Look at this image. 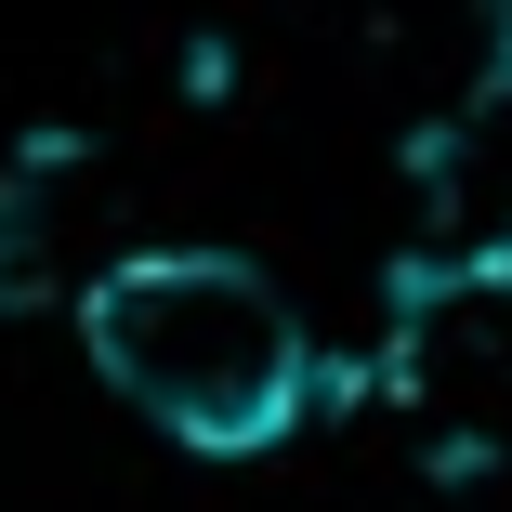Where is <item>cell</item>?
<instances>
[{"mask_svg":"<svg viewBox=\"0 0 512 512\" xmlns=\"http://www.w3.org/2000/svg\"><path fill=\"white\" fill-rule=\"evenodd\" d=\"M132 250H119V184H106V158L92 145H27L14 171H0V276L14 289H106Z\"/></svg>","mask_w":512,"mask_h":512,"instance_id":"2","label":"cell"},{"mask_svg":"<svg viewBox=\"0 0 512 512\" xmlns=\"http://www.w3.org/2000/svg\"><path fill=\"white\" fill-rule=\"evenodd\" d=\"M92 368H106L158 434L184 447H276L316 407V329L276 302V276H250L237 250H132L106 289L79 302Z\"/></svg>","mask_w":512,"mask_h":512,"instance_id":"1","label":"cell"},{"mask_svg":"<svg viewBox=\"0 0 512 512\" xmlns=\"http://www.w3.org/2000/svg\"><path fill=\"white\" fill-rule=\"evenodd\" d=\"M421 211H434V263H512V40L460 79V106L434 119Z\"/></svg>","mask_w":512,"mask_h":512,"instance_id":"3","label":"cell"}]
</instances>
